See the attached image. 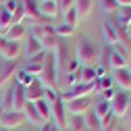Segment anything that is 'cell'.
I'll use <instances>...</instances> for the list:
<instances>
[{
  "mask_svg": "<svg viewBox=\"0 0 131 131\" xmlns=\"http://www.w3.org/2000/svg\"><path fill=\"white\" fill-rule=\"evenodd\" d=\"M52 121H54V127H58L60 131L67 129V108H64V102L58 100L52 102Z\"/></svg>",
  "mask_w": 131,
  "mask_h": 131,
  "instance_id": "obj_6",
  "label": "cell"
},
{
  "mask_svg": "<svg viewBox=\"0 0 131 131\" xmlns=\"http://www.w3.org/2000/svg\"><path fill=\"white\" fill-rule=\"evenodd\" d=\"M114 25H119L123 29H131V6H121L119 10V19Z\"/></svg>",
  "mask_w": 131,
  "mask_h": 131,
  "instance_id": "obj_21",
  "label": "cell"
},
{
  "mask_svg": "<svg viewBox=\"0 0 131 131\" xmlns=\"http://www.w3.org/2000/svg\"><path fill=\"white\" fill-rule=\"evenodd\" d=\"M96 77L100 79V77H108V75H106V71H104L102 67H96Z\"/></svg>",
  "mask_w": 131,
  "mask_h": 131,
  "instance_id": "obj_43",
  "label": "cell"
},
{
  "mask_svg": "<svg viewBox=\"0 0 131 131\" xmlns=\"http://www.w3.org/2000/svg\"><path fill=\"white\" fill-rule=\"evenodd\" d=\"M112 50L114 52H117V54H121L123 58H127V60H131V50H129V48H125L121 42H117V44H114L112 46Z\"/></svg>",
  "mask_w": 131,
  "mask_h": 131,
  "instance_id": "obj_37",
  "label": "cell"
},
{
  "mask_svg": "<svg viewBox=\"0 0 131 131\" xmlns=\"http://www.w3.org/2000/svg\"><path fill=\"white\" fill-rule=\"evenodd\" d=\"M60 98V90H56V88H44V100L46 102H56Z\"/></svg>",
  "mask_w": 131,
  "mask_h": 131,
  "instance_id": "obj_32",
  "label": "cell"
},
{
  "mask_svg": "<svg viewBox=\"0 0 131 131\" xmlns=\"http://www.w3.org/2000/svg\"><path fill=\"white\" fill-rule=\"evenodd\" d=\"M0 54L4 60H17V56L21 54V44L6 42L4 38H0Z\"/></svg>",
  "mask_w": 131,
  "mask_h": 131,
  "instance_id": "obj_7",
  "label": "cell"
},
{
  "mask_svg": "<svg viewBox=\"0 0 131 131\" xmlns=\"http://www.w3.org/2000/svg\"><path fill=\"white\" fill-rule=\"evenodd\" d=\"M25 123V114L17 112V110H10V112H0V127L4 129H17Z\"/></svg>",
  "mask_w": 131,
  "mask_h": 131,
  "instance_id": "obj_5",
  "label": "cell"
},
{
  "mask_svg": "<svg viewBox=\"0 0 131 131\" xmlns=\"http://www.w3.org/2000/svg\"><path fill=\"white\" fill-rule=\"evenodd\" d=\"M44 88H56V81H58V69H56V60H54V54L48 52L46 54V60H44V69H42V75L38 77Z\"/></svg>",
  "mask_w": 131,
  "mask_h": 131,
  "instance_id": "obj_1",
  "label": "cell"
},
{
  "mask_svg": "<svg viewBox=\"0 0 131 131\" xmlns=\"http://www.w3.org/2000/svg\"><path fill=\"white\" fill-rule=\"evenodd\" d=\"M34 131H40V127H38V129H34Z\"/></svg>",
  "mask_w": 131,
  "mask_h": 131,
  "instance_id": "obj_49",
  "label": "cell"
},
{
  "mask_svg": "<svg viewBox=\"0 0 131 131\" xmlns=\"http://www.w3.org/2000/svg\"><path fill=\"white\" fill-rule=\"evenodd\" d=\"M13 94H15V110L17 112H23L27 100H25V88L19 85V83H15L13 85Z\"/></svg>",
  "mask_w": 131,
  "mask_h": 131,
  "instance_id": "obj_18",
  "label": "cell"
},
{
  "mask_svg": "<svg viewBox=\"0 0 131 131\" xmlns=\"http://www.w3.org/2000/svg\"><path fill=\"white\" fill-rule=\"evenodd\" d=\"M31 36H36L40 42H42L44 38L56 36V34H54V25H50V23H38V25H31Z\"/></svg>",
  "mask_w": 131,
  "mask_h": 131,
  "instance_id": "obj_13",
  "label": "cell"
},
{
  "mask_svg": "<svg viewBox=\"0 0 131 131\" xmlns=\"http://www.w3.org/2000/svg\"><path fill=\"white\" fill-rule=\"evenodd\" d=\"M42 2H46V0H42Z\"/></svg>",
  "mask_w": 131,
  "mask_h": 131,
  "instance_id": "obj_51",
  "label": "cell"
},
{
  "mask_svg": "<svg viewBox=\"0 0 131 131\" xmlns=\"http://www.w3.org/2000/svg\"><path fill=\"white\" fill-rule=\"evenodd\" d=\"M77 21H79V15L75 8H69V10H64V23L71 25V27H77Z\"/></svg>",
  "mask_w": 131,
  "mask_h": 131,
  "instance_id": "obj_33",
  "label": "cell"
},
{
  "mask_svg": "<svg viewBox=\"0 0 131 131\" xmlns=\"http://www.w3.org/2000/svg\"><path fill=\"white\" fill-rule=\"evenodd\" d=\"M27 38V25H23V23H17V25H10V29L6 31V36H4V40L6 42H21V40H25Z\"/></svg>",
  "mask_w": 131,
  "mask_h": 131,
  "instance_id": "obj_10",
  "label": "cell"
},
{
  "mask_svg": "<svg viewBox=\"0 0 131 131\" xmlns=\"http://www.w3.org/2000/svg\"><path fill=\"white\" fill-rule=\"evenodd\" d=\"M102 10H104V13H114V10H119L117 0H102Z\"/></svg>",
  "mask_w": 131,
  "mask_h": 131,
  "instance_id": "obj_38",
  "label": "cell"
},
{
  "mask_svg": "<svg viewBox=\"0 0 131 131\" xmlns=\"http://www.w3.org/2000/svg\"><path fill=\"white\" fill-rule=\"evenodd\" d=\"M15 79H17V81H15V83H19V85H23V88H27V85H31V83H34V75H29L27 71H23L21 67H19V71L17 73H15Z\"/></svg>",
  "mask_w": 131,
  "mask_h": 131,
  "instance_id": "obj_27",
  "label": "cell"
},
{
  "mask_svg": "<svg viewBox=\"0 0 131 131\" xmlns=\"http://www.w3.org/2000/svg\"><path fill=\"white\" fill-rule=\"evenodd\" d=\"M67 129H71V131H85V117L73 114L71 119H67Z\"/></svg>",
  "mask_w": 131,
  "mask_h": 131,
  "instance_id": "obj_26",
  "label": "cell"
},
{
  "mask_svg": "<svg viewBox=\"0 0 131 131\" xmlns=\"http://www.w3.org/2000/svg\"><path fill=\"white\" fill-rule=\"evenodd\" d=\"M117 4H119V8L121 6H131V0H117Z\"/></svg>",
  "mask_w": 131,
  "mask_h": 131,
  "instance_id": "obj_45",
  "label": "cell"
},
{
  "mask_svg": "<svg viewBox=\"0 0 131 131\" xmlns=\"http://www.w3.org/2000/svg\"><path fill=\"white\" fill-rule=\"evenodd\" d=\"M112 75H114V81L119 83V88H121L123 92H129V94H131V69H129V67L117 69Z\"/></svg>",
  "mask_w": 131,
  "mask_h": 131,
  "instance_id": "obj_9",
  "label": "cell"
},
{
  "mask_svg": "<svg viewBox=\"0 0 131 131\" xmlns=\"http://www.w3.org/2000/svg\"><path fill=\"white\" fill-rule=\"evenodd\" d=\"M0 131H10V129H4V127H0Z\"/></svg>",
  "mask_w": 131,
  "mask_h": 131,
  "instance_id": "obj_47",
  "label": "cell"
},
{
  "mask_svg": "<svg viewBox=\"0 0 131 131\" xmlns=\"http://www.w3.org/2000/svg\"><path fill=\"white\" fill-rule=\"evenodd\" d=\"M52 131H60V129H58V127H52Z\"/></svg>",
  "mask_w": 131,
  "mask_h": 131,
  "instance_id": "obj_48",
  "label": "cell"
},
{
  "mask_svg": "<svg viewBox=\"0 0 131 131\" xmlns=\"http://www.w3.org/2000/svg\"><path fill=\"white\" fill-rule=\"evenodd\" d=\"M117 131H125V129H117Z\"/></svg>",
  "mask_w": 131,
  "mask_h": 131,
  "instance_id": "obj_50",
  "label": "cell"
},
{
  "mask_svg": "<svg viewBox=\"0 0 131 131\" xmlns=\"http://www.w3.org/2000/svg\"><path fill=\"white\" fill-rule=\"evenodd\" d=\"M96 77V69L94 67H81L79 69V83H94Z\"/></svg>",
  "mask_w": 131,
  "mask_h": 131,
  "instance_id": "obj_24",
  "label": "cell"
},
{
  "mask_svg": "<svg viewBox=\"0 0 131 131\" xmlns=\"http://www.w3.org/2000/svg\"><path fill=\"white\" fill-rule=\"evenodd\" d=\"M83 117H85V129H90V131H100V119L94 114V110H88Z\"/></svg>",
  "mask_w": 131,
  "mask_h": 131,
  "instance_id": "obj_29",
  "label": "cell"
},
{
  "mask_svg": "<svg viewBox=\"0 0 131 131\" xmlns=\"http://www.w3.org/2000/svg\"><path fill=\"white\" fill-rule=\"evenodd\" d=\"M92 96H83V98H77V100H71V102H64V108L67 112L71 114H79V117H83L88 110H92Z\"/></svg>",
  "mask_w": 131,
  "mask_h": 131,
  "instance_id": "obj_4",
  "label": "cell"
},
{
  "mask_svg": "<svg viewBox=\"0 0 131 131\" xmlns=\"http://www.w3.org/2000/svg\"><path fill=\"white\" fill-rule=\"evenodd\" d=\"M56 4H58V10L62 8V13H64V10H69V8L75 6V0H58Z\"/></svg>",
  "mask_w": 131,
  "mask_h": 131,
  "instance_id": "obj_40",
  "label": "cell"
},
{
  "mask_svg": "<svg viewBox=\"0 0 131 131\" xmlns=\"http://www.w3.org/2000/svg\"><path fill=\"white\" fill-rule=\"evenodd\" d=\"M17 4H19V0H8V2H6V4H4L2 8H4V10L8 13V15H13L15 10H17Z\"/></svg>",
  "mask_w": 131,
  "mask_h": 131,
  "instance_id": "obj_42",
  "label": "cell"
},
{
  "mask_svg": "<svg viewBox=\"0 0 131 131\" xmlns=\"http://www.w3.org/2000/svg\"><path fill=\"white\" fill-rule=\"evenodd\" d=\"M108 88H112L110 77H100V79H96V94H100V92H104V90H108Z\"/></svg>",
  "mask_w": 131,
  "mask_h": 131,
  "instance_id": "obj_35",
  "label": "cell"
},
{
  "mask_svg": "<svg viewBox=\"0 0 131 131\" xmlns=\"http://www.w3.org/2000/svg\"><path fill=\"white\" fill-rule=\"evenodd\" d=\"M52 127H54L52 123H44V125L40 127V131H52Z\"/></svg>",
  "mask_w": 131,
  "mask_h": 131,
  "instance_id": "obj_44",
  "label": "cell"
},
{
  "mask_svg": "<svg viewBox=\"0 0 131 131\" xmlns=\"http://www.w3.org/2000/svg\"><path fill=\"white\" fill-rule=\"evenodd\" d=\"M23 114H25V121H29L31 125H38V127H42V125H44V121H42V117L38 114V108H36V104H34V102H27V104H25Z\"/></svg>",
  "mask_w": 131,
  "mask_h": 131,
  "instance_id": "obj_16",
  "label": "cell"
},
{
  "mask_svg": "<svg viewBox=\"0 0 131 131\" xmlns=\"http://www.w3.org/2000/svg\"><path fill=\"white\" fill-rule=\"evenodd\" d=\"M13 25V15H8L4 8H0V38L6 36V31Z\"/></svg>",
  "mask_w": 131,
  "mask_h": 131,
  "instance_id": "obj_23",
  "label": "cell"
},
{
  "mask_svg": "<svg viewBox=\"0 0 131 131\" xmlns=\"http://www.w3.org/2000/svg\"><path fill=\"white\" fill-rule=\"evenodd\" d=\"M34 104H36V108H38V114L42 117V121H44V123H50V121H52V104L46 102V100H38V102H34Z\"/></svg>",
  "mask_w": 131,
  "mask_h": 131,
  "instance_id": "obj_19",
  "label": "cell"
},
{
  "mask_svg": "<svg viewBox=\"0 0 131 131\" xmlns=\"http://www.w3.org/2000/svg\"><path fill=\"white\" fill-rule=\"evenodd\" d=\"M60 10H58V4L54 2V0H46V2H40V15L44 19H54L56 15H58Z\"/></svg>",
  "mask_w": 131,
  "mask_h": 131,
  "instance_id": "obj_17",
  "label": "cell"
},
{
  "mask_svg": "<svg viewBox=\"0 0 131 131\" xmlns=\"http://www.w3.org/2000/svg\"><path fill=\"white\" fill-rule=\"evenodd\" d=\"M85 131H90V129H85Z\"/></svg>",
  "mask_w": 131,
  "mask_h": 131,
  "instance_id": "obj_52",
  "label": "cell"
},
{
  "mask_svg": "<svg viewBox=\"0 0 131 131\" xmlns=\"http://www.w3.org/2000/svg\"><path fill=\"white\" fill-rule=\"evenodd\" d=\"M79 15V19L81 17H90L92 15V8H94V0H75V6H73Z\"/></svg>",
  "mask_w": 131,
  "mask_h": 131,
  "instance_id": "obj_20",
  "label": "cell"
},
{
  "mask_svg": "<svg viewBox=\"0 0 131 131\" xmlns=\"http://www.w3.org/2000/svg\"><path fill=\"white\" fill-rule=\"evenodd\" d=\"M54 34H56L58 38H69V36L75 34V27H71V25H67V23H62V25H56V27H54Z\"/></svg>",
  "mask_w": 131,
  "mask_h": 131,
  "instance_id": "obj_30",
  "label": "cell"
},
{
  "mask_svg": "<svg viewBox=\"0 0 131 131\" xmlns=\"http://www.w3.org/2000/svg\"><path fill=\"white\" fill-rule=\"evenodd\" d=\"M75 58L79 60V64L85 62V67H88V62H92V60L98 58V48H96V44H94L92 40H88V38H79L77 48H75Z\"/></svg>",
  "mask_w": 131,
  "mask_h": 131,
  "instance_id": "obj_2",
  "label": "cell"
},
{
  "mask_svg": "<svg viewBox=\"0 0 131 131\" xmlns=\"http://www.w3.org/2000/svg\"><path fill=\"white\" fill-rule=\"evenodd\" d=\"M21 2H23V6H25V15H27V19H29V21H34V23H38V21L42 19L38 0H21Z\"/></svg>",
  "mask_w": 131,
  "mask_h": 131,
  "instance_id": "obj_14",
  "label": "cell"
},
{
  "mask_svg": "<svg viewBox=\"0 0 131 131\" xmlns=\"http://www.w3.org/2000/svg\"><path fill=\"white\" fill-rule=\"evenodd\" d=\"M25 19H27V15H25V6H23V2H19V4H17V10L13 13V25L23 23Z\"/></svg>",
  "mask_w": 131,
  "mask_h": 131,
  "instance_id": "obj_31",
  "label": "cell"
},
{
  "mask_svg": "<svg viewBox=\"0 0 131 131\" xmlns=\"http://www.w3.org/2000/svg\"><path fill=\"white\" fill-rule=\"evenodd\" d=\"M92 110H94V114H96V117L100 119V121L106 117V114H110V112H112V110H110V102H106V100L96 102V104L92 106Z\"/></svg>",
  "mask_w": 131,
  "mask_h": 131,
  "instance_id": "obj_25",
  "label": "cell"
},
{
  "mask_svg": "<svg viewBox=\"0 0 131 131\" xmlns=\"http://www.w3.org/2000/svg\"><path fill=\"white\" fill-rule=\"evenodd\" d=\"M25 100L27 102H38V100H44V83L36 77L34 83L25 88Z\"/></svg>",
  "mask_w": 131,
  "mask_h": 131,
  "instance_id": "obj_8",
  "label": "cell"
},
{
  "mask_svg": "<svg viewBox=\"0 0 131 131\" xmlns=\"http://www.w3.org/2000/svg\"><path fill=\"white\" fill-rule=\"evenodd\" d=\"M114 94H117V90H114V88H108V90L100 92V96H102V100H106V102H110V100H112V98H114Z\"/></svg>",
  "mask_w": 131,
  "mask_h": 131,
  "instance_id": "obj_41",
  "label": "cell"
},
{
  "mask_svg": "<svg viewBox=\"0 0 131 131\" xmlns=\"http://www.w3.org/2000/svg\"><path fill=\"white\" fill-rule=\"evenodd\" d=\"M42 50H44V48H42V42H40L36 36L27 34V38H25V54H27V60L34 58V56H38Z\"/></svg>",
  "mask_w": 131,
  "mask_h": 131,
  "instance_id": "obj_11",
  "label": "cell"
},
{
  "mask_svg": "<svg viewBox=\"0 0 131 131\" xmlns=\"http://www.w3.org/2000/svg\"><path fill=\"white\" fill-rule=\"evenodd\" d=\"M19 71V64H17V60H4L2 62V67H0V88H2L6 81Z\"/></svg>",
  "mask_w": 131,
  "mask_h": 131,
  "instance_id": "obj_12",
  "label": "cell"
},
{
  "mask_svg": "<svg viewBox=\"0 0 131 131\" xmlns=\"http://www.w3.org/2000/svg\"><path fill=\"white\" fill-rule=\"evenodd\" d=\"M114 119H117V117H114L112 112H110V114H106V117L100 121V131H102V129H106V127H110V125L114 123Z\"/></svg>",
  "mask_w": 131,
  "mask_h": 131,
  "instance_id": "obj_39",
  "label": "cell"
},
{
  "mask_svg": "<svg viewBox=\"0 0 131 131\" xmlns=\"http://www.w3.org/2000/svg\"><path fill=\"white\" fill-rule=\"evenodd\" d=\"M102 36H104V42H108L110 46L119 42V34H117V27H114L112 21H102Z\"/></svg>",
  "mask_w": 131,
  "mask_h": 131,
  "instance_id": "obj_15",
  "label": "cell"
},
{
  "mask_svg": "<svg viewBox=\"0 0 131 131\" xmlns=\"http://www.w3.org/2000/svg\"><path fill=\"white\" fill-rule=\"evenodd\" d=\"M108 64L112 67V71H117V69H125V67H129V60L123 58L121 54H117L114 50H110V54H108Z\"/></svg>",
  "mask_w": 131,
  "mask_h": 131,
  "instance_id": "obj_22",
  "label": "cell"
},
{
  "mask_svg": "<svg viewBox=\"0 0 131 131\" xmlns=\"http://www.w3.org/2000/svg\"><path fill=\"white\" fill-rule=\"evenodd\" d=\"M75 71H79V60L69 56V60L64 62V67H62V73H60V75H64V73H75Z\"/></svg>",
  "mask_w": 131,
  "mask_h": 131,
  "instance_id": "obj_34",
  "label": "cell"
},
{
  "mask_svg": "<svg viewBox=\"0 0 131 131\" xmlns=\"http://www.w3.org/2000/svg\"><path fill=\"white\" fill-rule=\"evenodd\" d=\"M117 129H119V127H117V123H112L110 127H106V129H102V131H117Z\"/></svg>",
  "mask_w": 131,
  "mask_h": 131,
  "instance_id": "obj_46",
  "label": "cell"
},
{
  "mask_svg": "<svg viewBox=\"0 0 131 131\" xmlns=\"http://www.w3.org/2000/svg\"><path fill=\"white\" fill-rule=\"evenodd\" d=\"M15 110V94H13V88H8L2 96V112H10Z\"/></svg>",
  "mask_w": 131,
  "mask_h": 131,
  "instance_id": "obj_28",
  "label": "cell"
},
{
  "mask_svg": "<svg viewBox=\"0 0 131 131\" xmlns=\"http://www.w3.org/2000/svg\"><path fill=\"white\" fill-rule=\"evenodd\" d=\"M129 104H131V94L121 90V92L114 94V98L110 100V110H112L114 117H125L129 112Z\"/></svg>",
  "mask_w": 131,
  "mask_h": 131,
  "instance_id": "obj_3",
  "label": "cell"
},
{
  "mask_svg": "<svg viewBox=\"0 0 131 131\" xmlns=\"http://www.w3.org/2000/svg\"><path fill=\"white\" fill-rule=\"evenodd\" d=\"M81 69V67H79ZM79 83V71H75V73H64V85H67V90L69 88H73V85H77Z\"/></svg>",
  "mask_w": 131,
  "mask_h": 131,
  "instance_id": "obj_36",
  "label": "cell"
}]
</instances>
